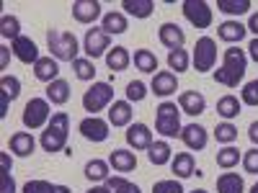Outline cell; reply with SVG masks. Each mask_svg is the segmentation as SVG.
I'll return each instance as SVG.
<instances>
[{
    "label": "cell",
    "mask_w": 258,
    "mask_h": 193,
    "mask_svg": "<svg viewBox=\"0 0 258 193\" xmlns=\"http://www.w3.org/2000/svg\"><path fill=\"white\" fill-rule=\"evenodd\" d=\"M34 75H36V80H41V82H54V80H59V64H57V59H52V57H41L36 64H34Z\"/></svg>",
    "instance_id": "21"
},
{
    "label": "cell",
    "mask_w": 258,
    "mask_h": 193,
    "mask_svg": "<svg viewBox=\"0 0 258 193\" xmlns=\"http://www.w3.org/2000/svg\"><path fill=\"white\" fill-rule=\"evenodd\" d=\"M170 170L176 173L178 180L191 178L194 173H197V162H194V155H191V152H178L173 160H170Z\"/></svg>",
    "instance_id": "22"
},
{
    "label": "cell",
    "mask_w": 258,
    "mask_h": 193,
    "mask_svg": "<svg viewBox=\"0 0 258 193\" xmlns=\"http://www.w3.org/2000/svg\"><path fill=\"white\" fill-rule=\"evenodd\" d=\"M181 139L188 149H194V152H202V149L207 147L209 142V134H207V129L202 124H186L181 129Z\"/></svg>",
    "instance_id": "13"
},
{
    "label": "cell",
    "mask_w": 258,
    "mask_h": 193,
    "mask_svg": "<svg viewBox=\"0 0 258 193\" xmlns=\"http://www.w3.org/2000/svg\"><path fill=\"white\" fill-rule=\"evenodd\" d=\"M109 165L116 173H132L137 167V157H135V152H129V149H114L111 157H109Z\"/></svg>",
    "instance_id": "23"
},
{
    "label": "cell",
    "mask_w": 258,
    "mask_h": 193,
    "mask_svg": "<svg viewBox=\"0 0 258 193\" xmlns=\"http://www.w3.org/2000/svg\"><path fill=\"white\" fill-rule=\"evenodd\" d=\"M73 18L78 24H93L101 18V3L98 0H75L73 3Z\"/></svg>",
    "instance_id": "17"
},
{
    "label": "cell",
    "mask_w": 258,
    "mask_h": 193,
    "mask_svg": "<svg viewBox=\"0 0 258 193\" xmlns=\"http://www.w3.org/2000/svg\"><path fill=\"white\" fill-rule=\"evenodd\" d=\"M158 39H160V44H163V47H168V52L183 49V44H186V34H183V29H181L178 24H170V21L158 29Z\"/></svg>",
    "instance_id": "12"
},
{
    "label": "cell",
    "mask_w": 258,
    "mask_h": 193,
    "mask_svg": "<svg viewBox=\"0 0 258 193\" xmlns=\"http://www.w3.org/2000/svg\"><path fill=\"white\" fill-rule=\"evenodd\" d=\"M111 49V36L103 29H88L83 39V52L88 54V59H98L103 54H109Z\"/></svg>",
    "instance_id": "9"
},
{
    "label": "cell",
    "mask_w": 258,
    "mask_h": 193,
    "mask_svg": "<svg viewBox=\"0 0 258 193\" xmlns=\"http://www.w3.org/2000/svg\"><path fill=\"white\" fill-rule=\"evenodd\" d=\"M21 193H73L68 185H54L49 180H29Z\"/></svg>",
    "instance_id": "32"
},
{
    "label": "cell",
    "mask_w": 258,
    "mask_h": 193,
    "mask_svg": "<svg viewBox=\"0 0 258 193\" xmlns=\"http://www.w3.org/2000/svg\"><path fill=\"white\" fill-rule=\"evenodd\" d=\"M114 101V88L109 82H93L88 90L83 93V109L91 116H96L98 111H103L106 106H111Z\"/></svg>",
    "instance_id": "5"
},
{
    "label": "cell",
    "mask_w": 258,
    "mask_h": 193,
    "mask_svg": "<svg viewBox=\"0 0 258 193\" xmlns=\"http://www.w3.org/2000/svg\"><path fill=\"white\" fill-rule=\"evenodd\" d=\"M173 149H170V144L165 142V139H160V142H153L150 144V149H147V157H150V162H153L155 167H160V165H168L170 160H173Z\"/></svg>",
    "instance_id": "27"
},
{
    "label": "cell",
    "mask_w": 258,
    "mask_h": 193,
    "mask_svg": "<svg viewBox=\"0 0 258 193\" xmlns=\"http://www.w3.org/2000/svg\"><path fill=\"white\" fill-rule=\"evenodd\" d=\"M248 54H250V59H253V62H258V36H255V39H250V44H248Z\"/></svg>",
    "instance_id": "48"
},
{
    "label": "cell",
    "mask_w": 258,
    "mask_h": 193,
    "mask_svg": "<svg viewBox=\"0 0 258 193\" xmlns=\"http://www.w3.org/2000/svg\"><path fill=\"white\" fill-rule=\"evenodd\" d=\"M181 11L194 29H209L212 26V8L204 0H183Z\"/></svg>",
    "instance_id": "8"
},
{
    "label": "cell",
    "mask_w": 258,
    "mask_h": 193,
    "mask_svg": "<svg viewBox=\"0 0 258 193\" xmlns=\"http://www.w3.org/2000/svg\"><path fill=\"white\" fill-rule=\"evenodd\" d=\"M248 34V26H243L240 21H225V24L217 26V36L222 41H227V44H238V41H243Z\"/></svg>",
    "instance_id": "20"
},
{
    "label": "cell",
    "mask_w": 258,
    "mask_h": 193,
    "mask_svg": "<svg viewBox=\"0 0 258 193\" xmlns=\"http://www.w3.org/2000/svg\"><path fill=\"white\" fill-rule=\"evenodd\" d=\"M240 101H243L245 106H258V77L250 80L245 88L240 90Z\"/></svg>",
    "instance_id": "44"
},
{
    "label": "cell",
    "mask_w": 258,
    "mask_h": 193,
    "mask_svg": "<svg viewBox=\"0 0 258 193\" xmlns=\"http://www.w3.org/2000/svg\"><path fill=\"white\" fill-rule=\"evenodd\" d=\"M0 193H16V183L8 170H0Z\"/></svg>",
    "instance_id": "46"
},
{
    "label": "cell",
    "mask_w": 258,
    "mask_h": 193,
    "mask_svg": "<svg viewBox=\"0 0 258 193\" xmlns=\"http://www.w3.org/2000/svg\"><path fill=\"white\" fill-rule=\"evenodd\" d=\"M8 59H11V49L8 47H0V67H8Z\"/></svg>",
    "instance_id": "49"
},
{
    "label": "cell",
    "mask_w": 258,
    "mask_h": 193,
    "mask_svg": "<svg viewBox=\"0 0 258 193\" xmlns=\"http://www.w3.org/2000/svg\"><path fill=\"white\" fill-rule=\"evenodd\" d=\"M132 59H135V67H137L140 72H153V75H155V70H158V57L150 52V49H137Z\"/></svg>",
    "instance_id": "33"
},
{
    "label": "cell",
    "mask_w": 258,
    "mask_h": 193,
    "mask_svg": "<svg viewBox=\"0 0 258 193\" xmlns=\"http://www.w3.org/2000/svg\"><path fill=\"white\" fill-rule=\"evenodd\" d=\"M178 109L188 116H199V114L207 111V98L199 90H183L178 95Z\"/></svg>",
    "instance_id": "16"
},
{
    "label": "cell",
    "mask_w": 258,
    "mask_h": 193,
    "mask_svg": "<svg viewBox=\"0 0 258 193\" xmlns=\"http://www.w3.org/2000/svg\"><path fill=\"white\" fill-rule=\"evenodd\" d=\"M243 167H245V173L258 175V147L248 149V152L243 155Z\"/></svg>",
    "instance_id": "45"
},
{
    "label": "cell",
    "mask_w": 258,
    "mask_h": 193,
    "mask_svg": "<svg viewBox=\"0 0 258 193\" xmlns=\"http://www.w3.org/2000/svg\"><path fill=\"white\" fill-rule=\"evenodd\" d=\"M155 129L158 134H163L165 139H173L181 137V109L170 101H163L158 109H155Z\"/></svg>",
    "instance_id": "4"
},
{
    "label": "cell",
    "mask_w": 258,
    "mask_h": 193,
    "mask_svg": "<svg viewBox=\"0 0 258 193\" xmlns=\"http://www.w3.org/2000/svg\"><path fill=\"white\" fill-rule=\"evenodd\" d=\"M11 52L16 54V59H21L24 64H36V62L41 59L36 41L29 39V36H24V34H21L16 41H11Z\"/></svg>",
    "instance_id": "11"
},
{
    "label": "cell",
    "mask_w": 258,
    "mask_h": 193,
    "mask_svg": "<svg viewBox=\"0 0 258 193\" xmlns=\"http://www.w3.org/2000/svg\"><path fill=\"white\" fill-rule=\"evenodd\" d=\"M68 137H70V116L64 114V111H57L49 119V124L44 126L39 144H41L44 152L54 155V152H62V149L68 147Z\"/></svg>",
    "instance_id": "2"
},
{
    "label": "cell",
    "mask_w": 258,
    "mask_h": 193,
    "mask_svg": "<svg viewBox=\"0 0 258 193\" xmlns=\"http://www.w3.org/2000/svg\"><path fill=\"white\" fill-rule=\"evenodd\" d=\"M214 137H217V142L220 144H232L235 139H238V126H232L230 121H225V124H217V129H214Z\"/></svg>",
    "instance_id": "40"
},
{
    "label": "cell",
    "mask_w": 258,
    "mask_h": 193,
    "mask_svg": "<svg viewBox=\"0 0 258 193\" xmlns=\"http://www.w3.org/2000/svg\"><path fill=\"white\" fill-rule=\"evenodd\" d=\"M132 116H135V111H132V103L129 101H114L109 106V124L111 126H129L132 124Z\"/></svg>",
    "instance_id": "18"
},
{
    "label": "cell",
    "mask_w": 258,
    "mask_h": 193,
    "mask_svg": "<svg viewBox=\"0 0 258 193\" xmlns=\"http://www.w3.org/2000/svg\"><path fill=\"white\" fill-rule=\"evenodd\" d=\"M8 147H11V152L16 157H29V155H34V149H36V139L29 132H16L11 137Z\"/></svg>",
    "instance_id": "19"
},
{
    "label": "cell",
    "mask_w": 258,
    "mask_h": 193,
    "mask_svg": "<svg viewBox=\"0 0 258 193\" xmlns=\"http://www.w3.org/2000/svg\"><path fill=\"white\" fill-rule=\"evenodd\" d=\"M0 88H3V93H6L11 101H16V98L21 95V80L13 77V75H3V77H0Z\"/></svg>",
    "instance_id": "42"
},
{
    "label": "cell",
    "mask_w": 258,
    "mask_h": 193,
    "mask_svg": "<svg viewBox=\"0 0 258 193\" xmlns=\"http://www.w3.org/2000/svg\"><path fill=\"white\" fill-rule=\"evenodd\" d=\"M73 70H75V77L78 80H93L96 77V64H93V59H88V57H78L75 62H73Z\"/></svg>",
    "instance_id": "37"
},
{
    "label": "cell",
    "mask_w": 258,
    "mask_h": 193,
    "mask_svg": "<svg viewBox=\"0 0 258 193\" xmlns=\"http://www.w3.org/2000/svg\"><path fill=\"white\" fill-rule=\"evenodd\" d=\"M54 114L49 111V101L47 98H31L26 103V109H24V126L26 129H41V126H47L49 119Z\"/></svg>",
    "instance_id": "6"
},
{
    "label": "cell",
    "mask_w": 258,
    "mask_h": 193,
    "mask_svg": "<svg viewBox=\"0 0 258 193\" xmlns=\"http://www.w3.org/2000/svg\"><path fill=\"white\" fill-rule=\"evenodd\" d=\"M238 162H240V149H238V147L227 144V147H222L220 152H217V165H220L222 170H232Z\"/></svg>",
    "instance_id": "34"
},
{
    "label": "cell",
    "mask_w": 258,
    "mask_h": 193,
    "mask_svg": "<svg viewBox=\"0 0 258 193\" xmlns=\"http://www.w3.org/2000/svg\"><path fill=\"white\" fill-rule=\"evenodd\" d=\"M248 31H253V34L258 36V13L250 16V21H248Z\"/></svg>",
    "instance_id": "51"
},
{
    "label": "cell",
    "mask_w": 258,
    "mask_h": 193,
    "mask_svg": "<svg viewBox=\"0 0 258 193\" xmlns=\"http://www.w3.org/2000/svg\"><path fill=\"white\" fill-rule=\"evenodd\" d=\"M47 101L52 103V106H64L70 101V82L68 80H54V82H49L47 85Z\"/></svg>",
    "instance_id": "25"
},
{
    "label": "cell",
    "mask_w": 258,
    "mask_h": 193,
    "mask_svg": "<svg viewBox=\"0 0 258 193\" xmlns=\"http://www.w3.org/2000/svg\"><path fill=\"white\" fill-rule=\"evenodd\" d=\"M248 137H250V142L258 147V121H253V124L248 126Z\"/></svg>",
    "instance_id": "50"
},
{
    "label": "cell",
    "mask_w": 258,
    "mask_h": 193,
    "mask_svg": "<svg viewBox=\"0 0 258 193\" xmlns=\"http://www.w3.org/2000/svg\"><path fill=\"white\" fill-rule=\"evenodd\" d=\"M47 47L57 62H75L78 52H80L75 34L73 31H57V29L47 31Z\"/></svg>",
    "instance_id": "3"
},
{
    "label": "cell",
    "mask_w": 258,
    "mask_h": 193,
    "mask_svg": "<svg viewBox=\"0 0 258 193\" xmlns=\"http://www.w3.org/2000/svg\"><path fill=\"white\" fill-rule=\"evenodd\" d=\"M106 188H109L111 193H142L137 183L126 180V178H121V175H111L109 180H106Z\"/></svg>",
    "instance_id": "38"
},
{
    "label": "cell",
    "mask_w": 258,
    "mask_h": 193,
    "mask_svg": "<svg viewBox=\"0 0 258 193\" xmlns=\"http://www.w3.org/2000/svg\"><path fill=\"white\" fill-rule=\"evenodd\" d=\"M109 126H111L109 121H103V119H98V116H85V119L78 124V132L83 134V139L101 144V142L109 139Z\"/></svg>",
    "instance_id": "10"
},
{
    "label": "cell",
    "mask_w": 258,
    "mask_h": 193,
    "mask_svg": "<svg viewBox=\"0 0 258 193\" xmlns=\"http://www.w3.org/2000/svg\"><path fill=\"white\" fill-rule=\"evenodd\" d=\"M101 29L106 31V34H124L126 29H129V24H126V16L121 13V11H111V13H106L103 18H101Z\"/></svg>",
    "instance_id": "26"
},
{
    "label": "cell",
    "mask_w": 258,
    "mask_h": 193,
    "mask_svg": "<svg viewBox=\"0 0 258 193\" xmlns=\"http://www.w3.org/2000/svg\"><path fill=\"white\" fill-rule=\"evenodd\" d=\"M168 67L176 70V75H178V72H186V70H188V52H186V49L168 52Z\"/></svg>",
    "instance_id": "39"
},
{
    "label": "cell",
    "mask_w": 258,
    "mask_h": 193,
    "mask_svg": "<svg viewBox=\"0 0 258 193\" xmlns=\"http://www.w3.org/2000/svg\"><path fill=\"white\" fill-rule=\"evenodd\" d=\"M85 193H111V190L106 188V185H93L91 190H85Z\"/></svg>",
    "instance_id": "52"
},
{
    "label": "cell",
    "mask_w": 258,
    "mask_h": 193,
    "mask_svg": "<svg viewBox=\"0 0 258 193\" xmlns=\"http://www.w3.org/2000/svg\"><path fill=\"white\" fill-rule=\"evenodd\" d=\"M124 137H126V144L132 147V149H150V144L155 142L147 124H129Z\"/></svg>",
    "instance_id": "14"
},
{
    "label": "cell",
    "mask_w": 258,
    "mask_h": 193,
    "mask_svg": "<svg viewBox=\"0 0 258 193\" xmlns=\"http://www.w3.org/2000/svg\"><path fill=\"white\" fill-rule=\"evenodd\" d=\"M145 98H147V85L142 80H132V82L126 85V101L129 103H140Z\"/></svg>",
    "instance_id": "41"
},
{
    "label": "cell",
    "mask_w": 258,
    "mask_h": 193,
    "mask_svg": "<svg viewBox=\"0 0 258 193\" xmlns=\"http://www.w3.org/2000/svg\"><path fill=\"white\" fill-rule=\"evenodd\" d=\"M245 70H248V54L238 47H230L225 49L222 67L214 70V82L227 85V88H238V82L245 77Z\"/></svg>",
    "instance_id": "1"
},
{
    "label": "cell",
    "mask_w": 258,
    "mask_h": 193,
    "mask_svg": "<svg viewBox=\"0 0 258 193\" xmlns=\"http://www.w3.org/2000/svg\"><path fill=\"white\" fill-rule=\"evenodd\" d=\"M121 8H124V13L135 16V18H147V16H153L155 3L153 0H124Z\"/></svg>",
    "instance_id": "31"
},
{
    "label": "cell",
    "mask_w": 258,
    "mask_h": 193,
    "mask_svg": "<svg viewBox=\"0 0 258 193\" xmlns=\"http://www.w3.org/2000/svg\"><path fill=\"white\" fill-rule=\"evenodd\" d=\"M150 88H153L155 95L168 98V95H173L178 90V77H176V72H168V70L155 72L153 75V82H150Z\"/></svg>",
    "instance_id": "15"
},
{
    "label": "cell",
    "mask_w": 258,
    "mask_h": 193,
    "mask_svg": "<svg viewBox=\"0 0 258 193\" xmlns=\"http://www.w3.org/2000/svg\"><path fill=\"white\" fill-rule=\"evenodd\" d=\"M129 62H132V54H129L126 47H114V49H109V54H106V67H109L111 72H124L129 67Z\"/></svg>",
    "instance_id": "24"
},
{
    "label": "cell",
    "mask_w": 258,
    "mask_h": 193,
    "mask_svg": "<svg viewBox=\"0 0 258 193\" xmlns=\"http://www.w3.org/2000/svg\"><path fill=\"white\" fill-rule=\"evenodd\" d=\"M8 103H11V98L0 90V119H6L8 116Z\"/></svg>",
    "instance_id": "47"
},
{
    "label": "cell",
    "mask_w": 258,
    "mask_h": 193,
    "mask_svg": "<svg viewBox=\"0 0 258 193\" xmlns=\"http://www.w3.org/2000/svg\"><path fill=\"white\" fill-rule=\"evenodd\" d=\"M245 190V183H243V175L238 173H222L217 178V193H243Z\"/></svg>",
    "instance_id": "30"
},
{
    "label": "cell",
    "mask_w": 258,
    "mask_h": 193,
    "mask_svg": "<svg viewBox=\"0 0 258 193\" xmlns=\"http://www.w3.org/2000/svg\"><path fill=\"white\" fill-rule=\"evenodd\" d=\"M109 162H106V160H91V162H85V170H83V173H85V178H88V180H93V183H106V180H109L111 175H109Z\"/></svg>",
    "instance_id": "28"
},
{
    "label": "cell",
    "mask_w": 258,
    "mask_h": 193,
    "mask_svg": "<svg viewBox=\"0 0 258 193\" xmlns=\"http://www.w3.org/2000/svg\"><path fill=\"white\" fill-rule=\"evenodd\" d=\"M250 193H258V183H255V185H253V188H250Z\"/></svg>",
    "instance_id": "54"
},
{
    "label": "cell",
    "mask_w": 258,
    "mask_h": 193,
    "mask_svg": "<svg viewBox=\"0 0 258 193\" xmlns=\"http://www.w3.org/2000/svg\"><path fill=\"white\" fill-rule=\"evenodd\" d=\"M153 193H186V190H183L181 180L170 178V180H158V183L153 185Z\"/></svg>",
    "instance_id": "43"
},
{
    "label": "cell",
    "mask_w": 258,
    "mask_h": 193,
    "mask_svg": "<svg viewBox=\"0 0 258 193\" xmlns=\"http://www.w3.org/2000/svg\"><path fill=\"white\" fill-rule=\"evenodd\" d=\"M240 109H243V101H238V95H222L217 101V114L222 119H238L240 116Z\"/></svg>",
    "instance_id": "29"
},
{
    "label": "cell",
    "mask_w": 258,
    "mask_h": 193,
    "mask_svg": "<svg viewBox=\"0 0 258 193\" xmlns=\"http://www.w3.org/2000/svg\"><path fill=\"white\" fill-rule=\"evenodd\" d=\"M191 193H209V190H204V188H199V190H191Z\"/></svg>",
    "instance_id": "53"
},
{
    "label": "cell",
    "mask_w": 258,
    "mask_h": 193,
    "mask_svg": "<svg viewBox=\"0 0 258 193\" xmlns=\"http://www.w3.org/2000/svg\"><path fill=\"white\" fill-rule=\"evenodd\" d=\"M217 62V41L212 36H202L194 47V67L197 72H209Z\"/></svg>",
    "instance_id": "7"
},
{
    "label": "cell",
    "mask_w": 258,
    "mask_h": 193,
    "mask_svg": "<svg viewBox=\"0 0 258 193\" xmlns=\"http://www.w3.org/2000/svg\"><path fill=\"white\" fill-rule=\"evenodd\" d=\"M217 11L227 16H243L250 11V0H217Z\"/></svg>",
    "instance_id": "36"
},
{
    "label": "cell",
    "mask_w": 258,
    "mask_h": 193,
    "mask_svg": "<svg viewBox=\"0 0 258 193\" xmlns=\"http://www.w3.org/2000/svg\"><path fill=\"white\" fill-rule=\"evenodd\" d=\"M0 36L16 41V39L21 36V21H18L16 16H8V13H6L3 18H0Z\"/></svg>",
    "instance_id": "35"
}]
</instances>
